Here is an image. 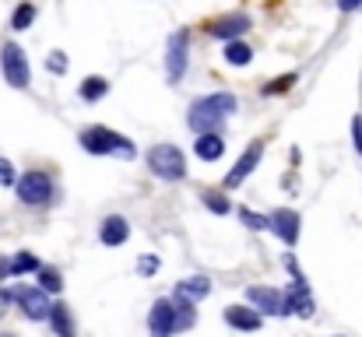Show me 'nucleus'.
Masks as SVG:
<instances>
[{
	"mask_svg": "<svg viewBox=\"0 0 362 337\" xmlns=\"http://www.w3.org/2000/svg\"><path fill=\"white\" fill-rule=\"evenodd\" d=\"M229 112H236V95L215 92V95H204V99H197V102L190 106L187 123H190V130H197V134H215L218 123H222Z\"/></svg>",
	"mask_w": 362,
	"mask_h": 337,
	"instance_id": "1",
	"label": "nucleus"
},
{
	"mask_svg": "<svg viewBox=\"0 0 362 337\" xmlns=\"http://www.w3.org/2000/svg\"><path fill=\"white\" fill-rule=\"evenodd\" d=\"M81 148L92 155H120V158H134V141H127L123 134L110 130V126H88L81 130Z\"/></svg>",
	"mask_w": 362,
	"mask_h": 337,
	"instance_id": "2",
	"label": "nucleus"
},
{
	"mask_svg": "<svg viewBox=\"0 0 362 337\" xmlns=\"http://www.w3.org/2000/svg\"><path fill=\"white\" fill-rule=\"evenodd\" d=\"M148 169H151L158 179L176 183V179L187 176V158H183V151H180L176 144H155V148L148 151Z\"/></svg>",
	"mask_w": 362,
	"mask_h": 337,
	"instance_id": "3",
	"label": "nucleus"
},
{
	"mask_svg": "<svg viewBox=\"0 0 362 337\" xmlns=\"http://www.w3.org/2000/svg\"><path fill=\"white\" fill-rule=\"evenodd\" d=\"M14 187H18V201L28 204V208H39V204H49L53 201V179L46 172H39V169L25 172Z\"/></svg>",
	"mask_w": 362,
	"mask_h": 337,
	"instance_id": "4",
	"label": "nucleus"
},
{
	"mask_svg": "<svg viewBox=\"0 0 362 337\" xmlns=\"http://www.w3.org/2000/svg\"><path fill=\"white\" fill-rule=\"evenodd\" d=\"M0 71H4V81L11 88H28L32 71H28V60H25V53H21L18 42H4V49H0Z\"/></svg>",
	"mask_w": 362,
	"mask_h": 337,
	"instance_id": "5",
	"label": "nucleus"
},
{
	"mask_svg": "<svg viewBox=\"0 0 362 337\" xmlns=\"http://www.w3.org/2000/svg\"><path fill=\"white\" fill-rule=\"evenodd\" d=\"M187 57H190V35H187V32L169 35V46H165V81H169V85H180V81H183V74H187Z\"/></svg>",
	"mask_w": 362,
	"mask_h": 337,
	"instance_id": "6",
	"label": "nucleus"
},
{
	"mask_svg": "<svg viewBox=\"0 0 362 337\" xmlns=\"http://www.w3.org/2000/svg\"><path fill=\"white\" fill-rule=\"evenodd\" d=\"M246 302H250L260 317H288V309H285V295H281L278 288L253 285V288H246Z\"/></svg>",
	"mask_w": 362,
	"mask_h": 337,
	"instance_id": "7",
	"label": "nucleus"
},
{
	"mask_svg": "<svg viewBox=\"0 0 362 337\" xmlns=\"http://www.w3.org/2000/svg\"><path fill=\"white\" fill-rule=\"evenodd\" d=\"M11 299L25 309L28 320H49V299L42 288H18V292H11Z\"/></svg>",
	"mask_w": 362,
	"mask_h": 337,
	"instance_id": "8",
	"label": "nucleus"
},
{
	"mask_svg": "<svg viewBox=\"0 0 362 337\" xmlns=\"http://www.w3.org/2000/svg\"><path fill=\"white\" fill-rule=\"evenodd\" d=\"M260 158H264V141H253V144H250V148L240 155V162L233 165V172L226 176V187H229V190H236L243 179H246V176H250V172L260 165Z\"/></svg>",
	"mask_w": 362,
	"mask_h": 337,
	"instance_id": "9",
	"label": "nucleus"
},
{
	"mask_svg": "<svg viewBox=\"0 0 362 337\" xmlns=\"http://www.w3.org/2000/svg\"><path fill=\"white\" fill-rule=\"evenodd\" d=\"M267 225L281 235L285 246H296V242H299V225L303 222H299V215H296L292 208H278L274 215H267Z\"/></svg>",
	"mask_w": 362,
	"mask_h": 337,
	"instance_id": "10",
	"label": "nucleus"
},
{
	"mask_svg": "<svg viewBox=\"0 0 362 337\" xmlns=\"http://www.w3.org/2000/svg\"><path fill=\"white\" fill-rule=\"evenodd\" d=\"M148 327H151L155 337H169L176 331V306L165 302V299H158V302L151 306V313H148Z\"/></svg>",
	"mask_w": 362,
	"mask_h": 337,
	"instance_id": "11",
	"label": "nucleus"
},
{
	"mask_svg": "<svg viewBox=\"0 0 362 337\" xmlns=\"http://www.w3.org/2000/svg\"><path fill=\"white\" fill-rule=\"evenodd\" d=\"M246 28H250V18H246V14H222V18H215V21L208 25V32H211L215 39H226V42L240 39Z\"/></svg>",
	"mask_w": 362,
	"mask_h": 337,
	"instance_id": "12",
	"label": "nucleus"
},
{
	"mask_svg": "<svg viewBox=\"0 0 362 337\" xmlns=\"http://www.w3.org/2000/svg\"><path fill=\"white\" fill-rule=\"evenodd\" d=\"M281 295H285V309H288V313H296V317H313V313H317L306 281H296V285H292L288 292H281Z\"/></svg>",
	"mask_w": 362,
	"mask_h": 337,
	"instance_id": "13",
	"label": "nucleus"
},
{
	"mask_svg": "<svg viewBox=\"0 0 362 337\" xmlns=\"http://www.w3.org/2000/svg\"><path fill=\"white\" fill-rule=\"evenodd\" d=\"M211 292V281L204 278V274H190V278H183L180 285H176V295H180V302H201L204 295Z\"/></svg>",
	"mask_w": 362,
	"mask_h": 337,
	"instance_id": "14",
	"label": "nucleus"
},
{
	"mask_svg": "<svg viewBox=\"0 0 362 337\" xmlns=\"http://www.w3.org/2000/svg\"><path fill=\"white\" fill-rule=\"evenodd\" d=\"M127 235H130V225H127V218H120V215H110V218L103 222V228H99V239H103L106 246H123Z\"/></svg>",
	"mask_w": 362,
	"mask_h": 337,
	"instance_id": "15",
	"label": "nucleus"
},
{
	"mask_svg": "<svg viewBox=\"0 0 362 337\" xmlns=\"http://www.w3.org/2000/svg\"><path fill=\"white\" fill-rule=\"evenodd\" d=\"M222 151H226V141H222L218 134H201V137L194 141V155H197L201 162H218Z\"/></svg>",
	"mask_w": 362,
	"mask_h": 337,
	"instance_id": "16",
	"label": "nucleus"
},
{
	"mask_svg": "<svg viewBox=\"0 0 362 337\" xmlns=\"http://www.w3.org/2000/svg\"><path fill=\"white\" fill-rule=\"evenodd\" d=\"M226 324L236 327V331H257L260 327V313L257 309H246V306H229L226 309Z\"/></svg>",
	"mask_w": 362,
	"mask_h": 337,
	"instance_id": "17",
	"label": "nucleus"
},
{
	"mask_svg": "<svg viewBox=\"0 0 362 337\" xmlns=\"http://www.w3.org/2000/svg\"><path fill=\"white\" fill-rule=\"evenodd\" d=\"M49 324H53L57 337H74V320H71V309L64 302H53L49 306Z\"/></svg>",
	"mask_w": 362,
	"mask_h": 337,
	"instance_id": "18",
	"label": "nucleus"
},
{
	"mask_svg": "<svg viewBox=\"0 0 362 337\" xmlns=\"http://www.w3.org/2000/svg\"><path fill=\"white\" fill-rule=\"evenodd\" d=\"M78 92H81V99H85V102H99V99H106V95H110V81H106V78H99V74H92V78H85V81H81V88H78Z\"/></svg>",
	"mask_w": 362,
	"mask_h": 337,
	"instance_id": "19",
	"label": "nucleus"
},
{
	"mask_svg": "<svg viewBox=\"0 0 362 337\" xmlns=\"http://www.w3.org/2000/svg\"><path fill=\"white\" fill-rule=\"evenodd\" d=\"M226 60L233 64V67H246L250 60H253V49L240 42V39H233V42H226Z\"/></svg>",
	"mask_w": 362,
	"mask_h": 337,
	"instance_id": "20",
	"label": "nucleus"
},
{
	"mask_svg": "<svg viewBox=\"0 0 362 337\" xmlns=\"http://www.w3.org/2000/svg\"><path fill=\"white\" fill-rule=\"evenodd\" d=\"M35 274H39V288H42V292H49V295L64 292V278H60L57 267H39Z\"/></svg>",
	"mask_w": 362,
	"mask_h": 337,
	"instance_id": "21",
	"label": "nucleus"
},
{
	"mask_svg": "<svg viewBox=\"0 0 362 337\" xmlns=\"http://www.w3.org/2000/svg\"><path fill=\"white\" fill-rule=\"evenodd\" d=\"M32 21H35V4H28V0H25V4H18V7H14V18H11V28L25 32Z\"/></svg>",
	"mask_w": 362,
	"mask_h": 337,
	"instance_id": "22",
	"label": "nucleus"
},
{
	"mask_svg": "<svg viewBox=\"0 0 362 337\" xmlns=\"http://www.w3.org/2000/svg\"><path fill=\"white\" fill-rule=\"evenodd\" d=\"M32 271H39V260L32 253H18L11 260V274H32Z\"/></svg>",
	"mask_w": 362,
	"mask_h": 337,
	"instance_id": "23",
	"label": "nucleus"
},
{
	"mask_svg": "<svg viewBox=\"0 0 362 337\" xmlns=\"http://www.w3.org/2000/svg\"><path fill=\"white\" fill-rule=\"evenodd\" d=\"M292 85H296V74H281V78H274V81L264 85V95H285Z\"/></svg>",
	"mask_w": 362,
	"mask_h": 337,
	"instance_id": "24",
	"label": "nucleus"
},
{
	"mask_svg": "<svg viewBox=\"0 0 362 337\" xmlns=\"http://www.w3.org/2000/svg\"><path fill=\"white\" fill-rule=\"evenodd\" d=\"M201 201H204V208H208V211H215V215H229V201H226L222 194L204 190V194H201Z\"/></svg>",
	"mask_w": 362,
	"mask_h": 337,
	"instance_id": "25",
	"label": "nucleus"
},
{
	"mask_svg": "<svg viewBox=\"0 0 362 337\" xmlns=\"http://www.w3.org/2000/svg\"><path fill=\"white\" fill-rule=\"evenodd\" d=\"M194 324H197L194 306H190V302H180V306H176V331H187V327H194Z\"/></svg>",
	"mask_w": 362,
	"mask_h": 337,
	"instance_id": "26",
	"label": "nucleus"
},
{
	"mask_svg": "<svg viewBox=\"0 0 362 337\" xmlns=\"http://www.w3.org/2000/svg\"><path fill=\"white\" fill-rule=\"evenodd\" d=\"M240 218H243V225H246V228H253V232H264V228H271L264 215H257V211H246V208L240 211Z\"/></svg>",
	"mask_w": 362,
	"mask_h": 337,
	"instance_id": "27",
	"label": "nucleus"
},
{
	"mask_svg": "<svg viewBox=\"0 0 362 337\" xmlns=\"http://www.w3.org/2000/svg\"><path fill=\"white\" fill-rule=\"evenodd\" d=\"M46 67H49L53 74H64V71H67V57H64L60 49H53V53L46 57Z\"/></svg>",
	"mask_w": 362,
	"mask_h": 337,
	"instance_id": "28",
	"label": "nucleus"
},
{
	"mask_svg": "<svg viewBox=\"0 0 362 337\" xmlns=\"http://www.w3.org/2000/svg\"><path fill=\"white\" fill-rule=\"evenodd\" d=\"M18 183V176H14V165L7 162V158H0V187H14Z\"/></svg>",
	"mask_w": 362,
	"mask_h": 337,
	"instance_id": "29",
	"label": "nucleus"
},
{
	"mask_svg": "<svg viewBox=\"0 0 362 337\" xmlns=\"http://www.w3.org/2000/svg\"><path fill=\"white\" fill-rule=\"evenodd\" d=\"M352 144H356V151L362 155V119H359V116L352 119Z\"/></svg>",
	"mask_w": 362,
	"mask_h": 337,
	"instance_id": "30",
	"label": "nucleus"
},
{
	"mask_svg": "<svg viewBox=\"0 0 362 337\" xmlns=\"http://www.w3.org/2000/svg\"><path fill=\"white\" fill-rule=\"evenodd\" d=\"M137 267H141V274H151V271L158 267V260H155V256H141V264H137Z\"/></svg>",
	"mask_w": 362,
	"mask_h": 337,
	"instance_id": "31",
	"label": "nucleus"
},
{
	"mask_svg": "<svg viewBox=\"0 0 362 337\" xmlns=\"http://www.w3.org/2000/svg\"><path fill=\"white\" fill-rule=\"evenodd\" d=\"M338 7H341V11L349 14V11H359V7H362V0H338Z\"/></svg>",
	"mask_w": 362,
	"mask_h": 337,
	"instance_id": "32",
	"label": "nucleus"
},
{
	"mask_svg": "<svg viewBox=\"0 0 362 337\" xmlns=\"http://www.w3.org/2000/svg\"><path fill=\"white\" fill-rule=\"evenodd\" d=\"M7 274H11V260H0V281H4Z\"/></svg>",
	"mask_w": 362,
	"mask_h": 337,
	"instance_id": "33",
	"label": "nucleus"
},
{
	"mask_svg": "<svg viewBox=\"0 0 362 337\" xmlns=\"http://www.w3.org/2000/svg\"><path fill=\"white\" fill-rule=\"evenodd\" d=\"M7 302H11V292H0V313L7 309Z\"/></svg>",
	"mask_w": 362,
	"mask_h": 337,
	"instance_id": "34",
	"label": "nucleus"
}]
</instances>
